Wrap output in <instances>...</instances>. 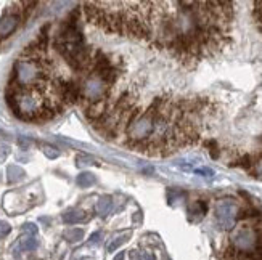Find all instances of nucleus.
<instances>
[{
    "mask_svg": "<svg viewBox=\"0 0 262 260\" xmlns=\"http://www.w3.org/2000/svg\"><path fill=\"white\" fill-rule=\"evenodd\" d=\"M85 217L82 210H68L66 214H63V222L65 223H77Z\"/></svg>",
    "mask_w": 262,
    "mask_h": 260,
    "instance_id": "nucleus-6",
    "label": "nucleus"
},
{
    "mask_svg": "<svg viewBox=\"0 0 262 260\" xmlns=\"http://www.w3.org/2000/svg\"><path fill=\"white\" fill-rule=\"evenodd\" d=\"M142 260H156V259H154L153 254H143V256H142Z\"/></svg>",
    "mask_w": 262,
    "mask_h": 260,
    "instance_id": "nucleus-17",
    "label": "nucleus"
},
{
    "mask_svg": "<svg viewBox=\"0 0 262 260\" xmlns=\"http://www.w3.org/2000/svg\"><path fill=\"white\" fill-rule=\"evenodd\" d=\"M10 231H12V226L7 222H0V238H5Z\"/></svg>",
    "mask_w": 262,
    "mask_h": 260,
    "instance_id": "nucleus-12",
    "label": "nucleus"
},
{
    "mask_svg": "<svg viewBox=\"0 0 262 260\" xmlns=\"http://www.w3.org/2000/svg\"><path fill=\"white\" fill-rule=\"evenodd\" d=\"M124 257H126V254L124 252H119L117 256L114 257V260H124Z\"/></svg>",
    "mask_w": 262,
    "mask_h": 260,
    "instance_id": "nucleus-18",
    "label": "nucleus"
},
{
    "mask_svg": "<svg viewBox=\"0 0 262 260\" xmlns=\"http://www.w3.org/2000/svg\"><path fill=\"white\" fill-rule=\"evenodd\" d=\"M127 238H129V235H126V236H119V238H116V240L113 241V242H111V244L108 246V251L110 252H114L116 251V249L117 247H119L121 244H122V242H124L126 240H127Z\"/></svg>",
    "mask_w": 262,
    "mask_h": 260,
    "instance_id": "nucleus-10",
    "label": "nucleus"
},
{
    "mask_svg": "<svg viewBox=\"0 0 262 260\" xmlns=\"http://www.w3.org/2000/svg\"><path fill=\"white\" fill-rule=\"evenodd\" d=\"M21 249L23 251H33V249L37 247V241L34 240L33 236H28V238H24V240H21Z\"/></svg>",
    "mask_w": 262,
    "mask_h": 260,
    "instance_id": "nucleus-9",
    "label": "nucleus"
},
{
    "mask_svg": "<svg viewBox=\"0 0 262 260\" xmlns=\"http://www.w3.org/2000/svg\"><path fill=\"white\" fill-rule=\"evenodd\" d=\"M65 238L69 242H77V241H81L82 238H84V231L81 228L68 230V231H65Z\"/></svg>",
    "mask_w": 262,
    "mask_h": 260,
    "instance_id": "nucleus-8",
    "label": "nucleus"
},
{
    "mask_svg": "<svg viewBox=\"0 0 262 260\" xmlns=\"http://www.w3.org/2000/svg\"><path fill=\"white\" fill-rule=\"evenodd\" d=\"M44 153H45L47 158L55 159V158H58V154H60V151H58L56 148H53V146H45V148H44Z\"/></svg>",
    "mask_w": 262,
    "mask_h": 260,
    "instance_id": "nucleus-11",
    "label": "nucleus"
},
{
    "mask_svg": "<svg viewBox=\"0 0 262 260\" xmlns=\"http://www.w3.org/2000/svg\"><path fill=\"white\" fill-rule=\"evenodd\" d=\"M100 233H94V235L92 236H90V242H97L98 240H100Z\"/></svg>",
    "mask_w": 262,
    "mask_h": 260,
    "instance_id": "nucleus-16",
    "label": "nucleus"
},
{
    "mask_svg": "<svg viewBox=\"0 0 262 260\" xmlns=\"http://www.w3.org/2000/svg\"><path fill=\"white\" fill-rule=\"evenodd\" d=\"M110 87L111 85L108 82H105L100 75H97L95 73H89L87 79H85V82H84V87H82L84 98L89 101V105L98 103V101H106Z\"/></svg>",
    "mask_w": 262,
    "mask_h": 260,
    "instance_id": "nucleus-2",
    "label": "nucleus"
},
{
    "mask_svg": "<svg viewBox=\"0 0 262 260\" xmlns=\"http://www.w3.org/2000/svg\"><path fill=\"white\" fill-rule=\"evenodd\" d=\"M69 84L71 80L56 73L49 56V37L40 34L15 63L7 87V103L23 121H47L66 105Z\"/></svg>",
    "mask_w": 262,
    "mask_h": 260,
    "instance_id": "nucleus-1",
    "label": "nucleus"
},
{
    "mask_svg": "<svg viewBox=\"0 0 262 260\" xmlns=\"http://www.w3.org/2000/svg\"><path fill=\"white\" fill-rule=\"evenodd\" d=\"M95 183V175L90 172H82L81 175H77V185L81 188H89Z\"/></svg>",
    "mask_w": 262,
    "mask_h": 260,
    "instance_id": "nucleus-7",
    "label": "nucleus"
},
{
    "mask_svg": "<svg viewBox=\"0 0 262 260\" xmlns=\"http://www.w3.org/2000/svg\"><path fill=\"white\" fill-rule=\"evenodd\" d=\"M235 244H237L242 251L249 252V249L254 246V235L253 231L248 228L240 230L237 235H235Z\"/></svg>",
    "mask_w": 262,
    "mask_h": 260,
    "instance_id": "nucleus-4",
    "label": "nucleus"
},
{
    "mask_svg": "<svg viewBox=\"0 0 262 260\" xmlns=\"http://www.w3.org/2000/svg\"><path fill=\"white\" fill-rule=\"evenodd\" d=\"M111 204H113V201H111V198H108V196H105V198H101L100 201L97 203V212H98V215H101V217H106L110 214V210H111Z\"/></svg>",
    "mask_w": 262,
    "mask_h": 260,
    "instance_id": "nucleus-5",
    "label": "nucleus"
},
{
    "mask_svg": "<svg viewBox=\"0 0 262 260\" xmlns=\"http://www.w3.org/2000/svg\"><path fill=\"white\" fill-rule=\"evenodd\" d=\"M256 16H258V21L262 24V2H256Z\"/></svg>",
    "mask_w": 262,
    "mask_h": 260,
    "instance_id": "nucleus-13",
    "label": "nucleus"
},
{
    "mask_svg": "<svg viewBox=\"0 0 262 260\" xmlns=\"http://www.w3.org/2000/svg\"><path fill=\"white\" fill-rule=\"evenodd\" d=\"M237 203L232 201V199H222V201L217 203L216 207V217L217 222L221 223L224 230H230L235 225V219H237Z\"/></svg>",
    "mask_w": 262,
    "mask_h": 260,
    "instance_id": "nucleus-3",
    "label": "nucleus"
},
{
    "mask_svg": "<svg viewBox=\"0 0 262 260\" xmlns=\"http://www.w3.org/2000/svg\"><path fill=\"white\" fill-rule=\"evenodd\" d=\"M196 173H200V175H205V177H211L214 175V172L211 169H206V167H203V169H196L195 170Z\"/></svg>",
    "mask_w": 262,
    "mask_h": 260,
    "instance_id": "nucleus-14",
    "label": "nucleus"
},
{
    "mask_svg": "<svg viewBox=\"0 0 262 260\" xmlns=\"http://www.w3.org/2000/svg\"><path fill=\"white\" fill-rule=\"evenodd\" d=\"M24 230L29 231V233H33V235H36V233H37V226L34 223H26L24 225Z\"/></svg>",
    "mask_w": 262,
    "mask_h": 260,
    "instance_id": "nucleus-15",
    "label": "nucleus"
}]
</instances>
